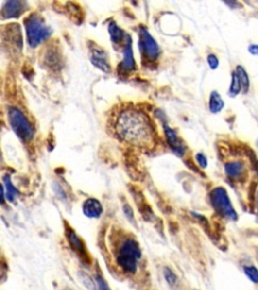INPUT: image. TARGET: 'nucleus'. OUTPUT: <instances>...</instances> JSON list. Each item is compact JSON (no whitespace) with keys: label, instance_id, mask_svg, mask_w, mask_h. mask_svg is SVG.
Returning a JSON list of instances; mask_svg holds the SVG:
<instances>
[{"label":"nucleus","instance_id":"9b49d317","mask_svg":"<svg viewBox=\"0 0 258 290\" xmlns=\"http://www.w3.org/2000/svg\"><path fill=\"white\" fill-rule=\"evenodd\" d=\"M83 212L85 216L92 219H97L101 216L103 212L102 205L98 200L89 199L83 205Z\"/></svg>","mask_w":258,"mask_h":290},{"label":"nucleus","instance_id":"2eb2a0df","mask_svg":"<svg viewBox=\"0 0 258 290\" xmlns=\"http://www.w3.org/2000/svg\"><path fill=\"white\" fill-rule=\"evenodd\" d=\"M3 183H4V186L2 187V189L6 195L7 201L10 203H15L18 197V190L17 189V188L15 186L12 185L11 179L9 178V176H5L3 178Z\"/></svg>","mask_w":258,"mask_h":290},{"label":"nucleus","instance_id":"393cba45","mask_svg":"<svg viewBox=\"0 0 258 290\" xmlns=\"http://www.w3.org/2000/svg\"><path fill=\"white\" fill-rule=\"evenodd\" d=\"M249 51L253 56H258V46L257 45H252L249 47Z\"/></svg>","mask_w":258,"mask_h":290},{"label":"nucleus","instance_id":"4468645a","mask_svg":"<svg viewBox=\"0 0 258 290\" xmlns=\"http://www.w3.org/2000/svg\"><path fill=\"white\" fill-rule=\"evenodd\" d=\"M225 171L230 178L236 179L242 175V173L244 171V165L240 161L228 162L225 165Z\"/></svg>","mask_w":258,"mask_h":290},{"label":"nucleus","instance_id":"4be33fe9","mask_svg":"<svg viewBox=\"0 0 258 290\" xmlns=\"http://www.w3.org/2000/svg\"><path fill=\"white\" fill-rule=\"evenodd\" d=\"M207 62L210 66V68H212V70H215V68H218L219 66V60L217 59V57L215 56V54H209L208 58H207Z\"/></svg>","mask_w":258,"mask_h":290},{"label":"nucleus","instance_id":"1a4fd4ad","mask_svg":"<svg viewBox=\"0 0 258 290\" xmlns=\"http://www.w3.org/2000/svg\"><path fill=\"white\" fill-rule=\"evenodd\" d=\"M24 11V3L21 1H7L1 9V17L3 19L19 17Z\"/></svg>","mask_w":258,"mask_h":290},{"label":"nucleus","instance_id":"aec40b11","mask_svg":"<svg viewBox=\"0 0 258 290\" xmlns=\"http://www.w3.org/2000/svg\"><path fill=\"white\" fill-rule=\"evenodd\" d=\"M81 279H82L83 283L85 284V286L91 290H95L96 289V285L92 281V279L89 277L88 275H86L85 273H81Z\"/></svg>","mask_w":258,"mask_h":290},{"label":"nucleus","instance_id":"412c9836","mask_svg":"<svg viewBox=\"0 0 258 290\" xmlns=\"http://www.w3.org/2000/svg\"><path fill=\"white\" fill-rule=\"evenodd\" d=\"M164 274H165V277H166L167 281L169 282V284L173 285L176 282V276L170 268H166L164 270Z\"/></svg>","mask_w":258,"mask_h":290},{"label":"nucleus","instance_id":"6ab92c4d","mask_svg":"<svg viewBox=\"0 0 258 290\" xmlns=\"http://www.w3.org/2000/svg\"><path fill=\"white\" fill-rule=\"evenodd\" d=\"M245 274L248 276L249 279L254 283H258V271L254 267H245L244 268Z\"/></svg>","mask_w":258,"mask_h":290},{"label":"nucleus","instance_id":"20e7f679","mask_svg":"<svg viewBox=\"0 0 258 290\" xmlns=\"http://www.w3.org/2000/svg\"><path fill=\"white\" fill-rule=\"evenodd\" d=\"M7 116L11 129L19 139L23 142L31 141L34 137V129L20 110L17 107H10Z\"/></svg>","mask_w":258,"mask_h":290},{"label":"nucleus","instance_id":"39448f33","mask_svg":"<svg viewBox=\"0 0 258 290\" xmlns=\"http://www.w3.org/2000/svg\"><path fill=\"white\" fill-rule=\"evenodd\" d=\"M211 201L216 211H218L220 214L227 217L228 219H237V214L230 203L227 191L223 188H216L211 192Z\"/></svg>","mask_w":258,"mask_h":290},{"label":"nucleus","instance_id":"a211bd4d","mask_svg":"<svg viewBox=\"0 0 258 290\" xmlns=\"http://www.w3.org/2000/svg\"><path fill=\"white\" fill-rule=\"evenodd\" d=\"M241 89H242L241 83H240V81H239V79H238L236 73L234 72L233 75H232V82H231V86H230V91H229V93H230L231 96L235 97L236 95H238V94L240 93Z\"/></svg>","mask_w":258,"mask_h":290},{"label":"nucleus","instance_id":"5701e85b","mask_svg":"<svg viewBox=\"0 0 258 290\" xmlns=\"http://www.w3.org/2000/svg\"><path fill=\"white\" fill-rule=\"evenodd\" d=\"M96 282H97L98 290H110V288L108 287L106 281L101 277V276H96Z\"/></svg>","mask_w":258,"mask_h":290},{"label":"nucleus","instance_id":"9d476101","mask_svg":"<svg viewBox=\"0 0 258 290\" xmlns=\"http://www.w3.org/2000/svg\"><path fill=\"white\" fill-rule=\"evenodd\" d=\"M164 131L166 134V138L168 140V143L171 145L172 149L174 151L176 154L183 155L185 151V146L180 142V139L178 135L174 132L173 129H172L166 122H164Z\"/></svg>","mask_w":258,"mask_h":290},{"label":"nucleus","instance_id":"dca6fc26","mask_svg":"<svg viewBox=\"0 0 258 290\" xmlns=\"http://www.w3.org/2000/svg\"><path fill=\"white\" fill-rule=\"evenodd\" d=\"M224 107V101L221 98V96L219 93H217L216 91L211 93L210 96V100H209V108L210 111L212 113H218Z\"/></svg>","mask_w":258,"mask_h":290},{"label":"nucleus","instance_id":"0eeeda50","mask_svg":"<svg viewBox=\"0 0 258 290\" xmlns=\"http://www.w3.org/2000/svg\"><path fill=\"white\" fill-rule=\"evenodd\" d=\"M90 61L92 64L100 68L101 71L108 73L110 72V63L104 50L98 46H94L90 49Z\"/></svg>","mask_w":258,"mask_h":290},{"label":"nucleus","instance_id":"ddd939ff","mask_svg":"<svg viewBox=\"0 0 258 290\" xmlns=\"http://www.w3.org/2000/svg\"><path fill=\"white\" fill-rule=\"evenodd\" d=\"M67 237H68V240H69L71 247L76 252H78L80 255H82V256H86L85 247H84L82 241L80 240V238L77 236L74 231L68 229L67 230Z\"/></svg>","mask_w":258,"mask_h":290},{"label":"nucleus","instance_id":"f03ea898","mask_svg":"<svg viewBox=\"0 0 258 290\" xmlns=\"http://www.w3.org/2000/svg\"><path fill=\"white\" fill-rule=\"evenodd\" d=\"M140 257L141 250L138 243L132 239H127L121 244L116 260L118 265L124 271L135 273Z\"/></svg>","mask_w":258,"mask_h":290},{"label":"nucleus","instance_id":"f3484780","mask_svg":"<svg viewBox=\"0 0 258 290\" xmlns=\"http://www.w3.org/2000/svg\"><path fill=\"white\" fill-rule=\"evenodd\" d=\"M240 83H241V86H242V90L244 92H247L248 91V88H249V78H248V75L247 73L245 72V70L241 67V66H238L236 68V71H235Z\"/></svg>","mask_w":258,"mask_h":290},{"label":"nucleus","instance_id":"f8f14e48","mask_svg":"<svg viewBox=\"0 0 258 290\" xmlns=\"http://www.w3.org/2000/svg\"><path fill=\"white\" fill-rule=\"evenodd\" d=\"M108 31H109L112 43L115 45H121V44L124 45L129 37V35L122 31L115 22H112L109 24V26H108Z\"/></svg>","mask_w":258,"mask_h":290},{"label":"nucleus","instance_id":"f257e3e1","mask_svg":"<svg viewBox=\"0 0 258 290\" xmlns=\"http://www.w3.org/2000/svg\"><path fill=\"white\" fill-rule=\"evenodd\" d=\"M116 131L127 142L145 146L154 139V128L149 119L137 110L122 112L116 122Z\"/></svg>","mask_w":258,"mask_h":290},{"label":"nucleus","instance_id":"7ed1b4c3","mask_svg":"<svg viewBox=\"0 0 258 290\" xmlns=\"http://www.w3.org/2000/svg\"><path fill=\"white\" fill-rule=\"evenodd\" d=\"M28 43L31 48H36L51 35L50 27L36 13H32L24 20Z\"/></svg>","mask_w":258,"mask_h":290},{"label":"nucleus","instance_id":"423d86ee","mask_svg":"<svg viewBox=\"0 0 258 290\" xmlns=\"http://www.w3.org/2000/svg\"><path fill=\"white\" fill-rule=\"evenodd\" d=\"M139 49L143 57L148 61H155L160 54L157 43L143 27L139 31Z\"/></svg>","mask_w":258,"mask_h":290},{"label":"nucleus","instance_id":"6e6552de","mask_svg":"<svg viewBox=\"0 0 258 290\" xmlns=\"http://www.w3.org/2000/svg\"><path fill=\"white\" fill-rule=\"evenodd\" d=\"M122 54H123V59H122V62L120 63V67L122 68V71H123L124 73L133 72L135 68H137V65H135V61H134V57H133L130 36L126 40V43L123 45Z\"/></svg>","mask_w":258,"mask_h":290},{"label":"nucleus","instance_id":"b1692460","mask_svg":"<svg viewBox=\"0 0 258 290\" xmlns=\"http://www.w3.org/2000/svg\"><path fill=\"white\" fill-rule=\"evenodd\" d=\"M196 159H197V162L199 163V165L202 169H206L207 168L208 162H207V158L205 157V155L202 154H198L196 155Z\"/></svg>","mask_w":258,"mask_h":290}]
</instances>
